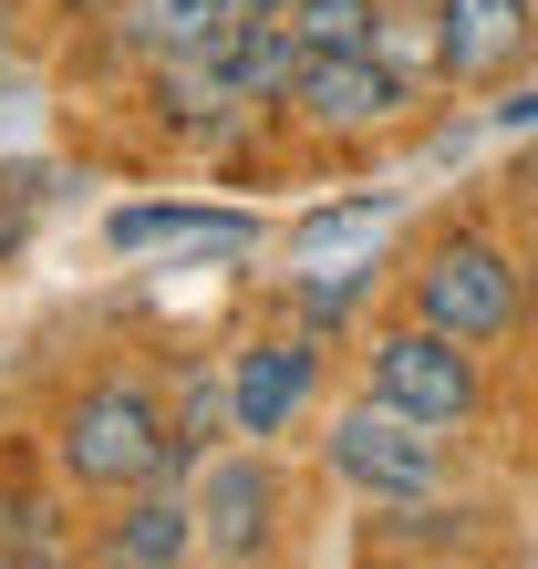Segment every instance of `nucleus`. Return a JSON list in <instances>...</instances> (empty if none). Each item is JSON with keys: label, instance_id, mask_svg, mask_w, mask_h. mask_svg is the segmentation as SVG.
<instances>
[{"label": "nucleus", "instance_id": "f257e3e1", "mask_svg": "<svg viewBox=\"0 0 538 569\" xmlns=\"http://www.w3.org/2000/svg\"><path fill=\"white\" fill-rule=\"evenodd\" d=\"M42 466L73 497H134V487H166L187 477V446H177V415L146 373H93L52 405V435H42Z\"/></svg>", "mask_w": 538, "mask_h": 569}, {"label": "nucleus", "instance_id": "f03ea898", "mask_svg": "<svg viewBox=\"0 0 538 569\" xmlns=\"http://www.w3.org/2000/svg\"><path fill=\"white\" fill-rule=\"evenodd\" d=\"M404 311L456 331V342H477V352H497V342L528 331V270L487 218H446V228H425L415 270H404Z\"/></svg>", "mask_w": 538, "mask_h": 569}, {"label": "nucleus", "instance_id": "7ed1b4c3", "mask_svg": "<svg viewBox=\"0 0 538 569\" xmlns=\"http://www.w3.org/2000/svg\"><path fill=\"white\" fill-rule=\"evenodd\" d=\"M321 477L352 487L362 508L446 497L456 487V435H435V425H415L404 405H383V393L352 383V405H331V425H321Z\"/></svg>", "mask_w": 538, "mask_h": 569}, {"label": "nucleus", "instance_id": "20e7f679", "mask_svg": "<svg viewBox=\"0 0 538 569\" xmlns=\"http://www.w3.org/2000/svg\"><path fill=\"white\" fill-rule=\"evenodd\" d=\"M352 383L383 393V405H404V415L435 425V435H466V425L487 415V352L456 342V331H435V321H415V311H393V321L362 331Z\"/></svg>", "mask_w": 538, "mask_h": 569}, {"label": "nucleus", "instance_id": "39448f33", "mask_svg": "<svg viewBox=\"0 0 538 569\" xmlns=\"http://www.w3.org/2000/svg\"><path fill=\"white\" fill-rule=\"evenodd\" d=\"M187 497H197V539H208V559H249V569L280 559V539H290V477H280V456H269L259 435L208 446L197 477H187Z\"/></svg>", "mask_w": 538, "mask_h": 569}, {"label": "nucleus", "instance_id": "423d86ee", "mask_svg": "<svg viewBox=\"0 0 538 569\" xmlns=\"http://www.w3.org/2000/svg\"><path fill=\"white\" fill-rule=\"evenodd\" d=\"M404 104H415V83L393 73L383 52H300V73L280 93L290 124H311V136H383V124H404Z\"/></svg>", "mask_w": 538, "mask_h": 569}, {"label": "nucleus", "instance_id": "0eeeda50", "mask_svg": "<svg viewBox=\"0 0 538 569\" xmlns=\"http://www.w3.org/2000/svg\"><path fill=\"white\" fill-rule=\"evenodd\" d=\"M321 393V331H249L239 352H228V415H239V435H290L300 415H311Z\"/></svg>", "mask_w": 538, "mask_h": 569}, {"label": "nucleus", "instance_id": "6e6552de", "mask_svg": "<svg viewBox=\"0 0 538 569\" xmlns=\"http://www.w3.org/2000/svg\"><path fill=\"white\" fill-rule=\"evenodd\" d=\"M93 569H197L208 539H197V497L187 477L166 487H134V497H104V518H93Z\"/></svg>", "mask_w": 538, "mask_h": 569}, {"label": "nucleus", "instance_id": "1a4fd4ad", "mask_svg": "<svg viewBox=\"0 0 538 569\" xmlns=\"http://www.w3.org/2000/svg\"><path fill=\"white\" fill-rule=\"evenodd\" d=\"M435 52H446V83L508 93L538 52V0H435Z\"/></svg>", "mask_w": 538, "mask_h": 569}, {"label": "nucleus", "instance_id": "9d476101", "mask_svg": "<svg viewBox=\"0 0 538 569\" xmlns=\"http://www.w3.org/2000/svg\"><path fill=\"white\" fill-rule=\"evenodd\" d=\"M497 528V508H466V497H404V508H362V549H373V569L393 559H466Z\"/></svg>", "mask_w": 538, "mask_h": 569}, {"label": "nucleus", "instance_id": "9b49d317", "mask_svg": "<svg viewBox=\"0 0 538 569\" xmlns=\"http://www.w3.org/2000/svg\"><path fill=\"white\" fill-rule=\"evenodd\" d=\"M228 31V0H114V21H104V42L124 52V62H197Z\"/></svg>", "mask_w": 538, "mask_h": 569}, {"label": "nucleus", "instance_id": "f8f14e48", "mask_svg": "<svg viewBox=\"0 0 538 569\" xmlns=\"http://www.w3.org/2000/svg\"><path fill=\"white\" fill-rule=\"evenodd\" d=\"M21 549H73V487L0 466V559H21Z\"/></svg>", "mask_w": 538, "mask_h": 569}, {"label": "nucleus", "instance_id": "ddd939ff", "mask_svg": "<svg viewBox=\"0 0 538 569\" xmlns=\"http://www.w3.org/2000/svg\"><path fill=\"white\" fill-rule=\"evenodd\" d=\"M166 415H177V446L187 456H208L239 435V415H228V362H187L177 383H166Z\"/></svg>", "mask_w": 538, "mask_h": 569}, {"label": "nucleus", "instance_id": "4468645a", "mask_svg": "<svg viewBox=\"0 0 538 569\" xmlns=\"http://www.w3.org/2000/svg\"><path fill=\"white\" fill-rule=\"evenodd\" d=\"M383 0H290V42L300 52H373Z\"/></svg>", "mask_w": 538, "mask_h": 569}, {"label": "nucleus", "instance_id": "2eb2a0df", "mask_svg": "<svg viewBox=\"0 0 538 569\" xmlns=\"http://www.w3.org/2000/svg\"><path fill=\"white\" fill-rule=\"evenodd\" d=\"M373 280H383V259H352L342 280H290V321H300V331H342Z\"/></svg>", "mask_w": 538, "mask_h": 569}, {"label": "nucleus", "instance_id": "dca6fc26", "mask_svg": "<svg viewBox=\"0 0 538 569\" xmlns=\"http://www.w3.org/2000/svg\"><path fill=\"white\" fill-rule=\"evenodd\" d=\"M31 218H42V166H11V177H0V270L21 259Z\"/></svg>", "mask_w": 538, "mask_h": 569}, {"label": "nucleus", "instance_id": "f3484780", "mask_svg": "<svg viewBox=\"0 0 538 569\" xmlns=\"http://www.w3.org/2000/svg\"><path fill=\"white\" fill-rule=\"evenodd\" d=\"M0 569H93V549H21V559H0Z\"/></svg>", "mask_w": 538, "mask_h": 569}, {"label": "nucleus", "instance_id": "a211bd4d", "mask_svg": "<svg viewBox=\"0 0 538 569\" xmlns=\"http://www.w3.org/2000/svg\"><path fill=\"white\" fill-rule=\"evenodd\" d=\"M228 21H290V0H228Z\"/></svg>", "mask_w": 538, "mask_h": 569}, {"label": "nucleus", "instance_id": "6ab92c4d", "mask_svg": "<svg viewBox=\"0 0 538 569\" xmlns=\"http://www.w3.org/2000/svg\"><path fill=\"white\" fill-rule=\"evenodd\" d=\"M497 124H538V93H518V104H497Z\"/></svg>", "mask_w": 538, "mask_h": 569}, {"label": "nucleus", "instance_id": "aec40b11", "mask_svg": "<svg viewBox=\"0 0 538 569\" xmlns=\"http://www.w3.org/2000/svg\"><path fill=\"white\" fill-rule=\"evenodd\" d=\"M393 569H477V559H393Z\"/></svg>", "mask_w": 538, "mask_h": 569}, {"label": "nucleus", "instance_id": "412c9836", "mask_svg": "<svg viewBox=\"0 0 538 569\" xmlns=\"http://www.w3.org/2000/svg\"><path fill=\"white\" fill-rule=\"evenodd\" d=\"M528 331H538V270H528Z\"/></svg>", "mask_w": 538, "mask_h": 569}, {"label": "nucleus", "instance_id": "4be33fe9", "mask_svg": "<svg viewBox=\"0 0 538 569\" xmlns=\"http://www.w3.org/2000/svg\"><path fill=\"white\" fill-rule=\"evenodd\" d=\"M197 569H249V559H197Z\"/></svg>", "mask_w": 538, "mask_h": 569}]
</instances>
